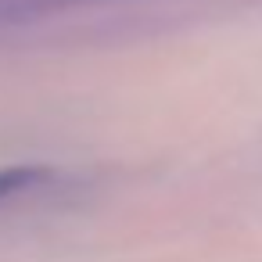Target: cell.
I'll use <instances>...</instances> for the list:
<instances>
[{
    "label": "cell",
    "mask_w": 262,
    "mask_h": 262,
    "mask_svg": "<svg viewBox=\"0 0 262 262\" xmlns=\"http://www.w3.org/2000/svg\"><path fill=\"white\" fill-rule=\"evenodd\" d=\"M51 172L47 169H36V165H18V169H0V201L18 194V190H29L36 187L40 180H47Z\"/></svg>",
    "instance_id": "cell-1"
}]
</instances>
